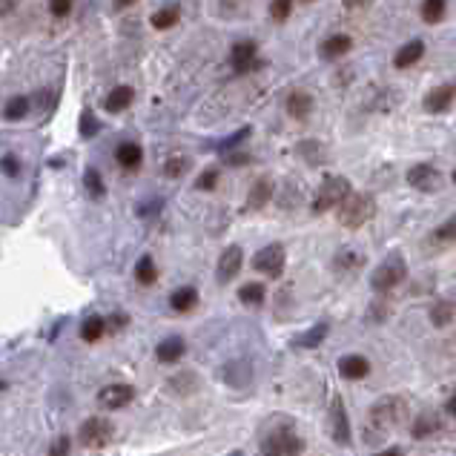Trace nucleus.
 <instances>
[{"mask_svg":"<svg viewBox=\"0 0 456 456\" xmlns=\"http://www.w3.org/2000/svg\"><path fill=\"white\" fill-rule=\"evenodd\" d=\"M216 184H219V170H204V172L198 175V181H195L198 190H212Z\"/></svg>","mask_w":456,"mask_h":456,"instance_id":"obj_36","label":"nucleus"},{"mask_svg":"<svg viewBox=\"0 0 456 456\" xmlns=\"http://www.w3.org/2000/svg\"><path fill=\"white\" fill-rule=\"evenodd\" d=\"M106 333V322L101 319V316H89V319H83V324H81V339L83 342H98L101 336Z\"/></svg>","mask_w":456,"mask_h":456,"instance_id":"obj_26","label":"nucleus"},{"mask_svg":"<svg viewBox=\"0 0 456 456\" xmlns=\"http://www.w3.org/2000/svg\"><path fill=\"white\" fill-rule=\"evenodd\" d=\"M238 298L247 304V308H258V304L264 301V284H258V282H250V284H244L238 290Z\"/></svg>","mask_w":456,"mask_h":456,"instance_id":"obj_30","label":"nucleus"},{"mask_svg":"<svg viewBox=\"0 0 456 456\" xmlns=\"http://www.w3.org/2000/svg\"><path fill=\"white\" fill-rule=\"evenodd\" d=\"M72 4H75V0H49V12L55 18H67L72 12Z\"/></svg>","mask_w":456,"mask_h":456,"instance_id":"obj_37","label":"nucleus"},{"mask_svg":"<svg viewBox=\"0 0 456 456\" xmlns=\"http://www.w3.org/2000/svg\"><path fill=\"white\" fill-rule=\"evenodd\" d=\"M187 167H190V161H187L184 156H172V158L164 164V175H167V178H178V175L187 172Z\"/></svg>","mask_w":456,"mask_h":456,"instance_id":"obj_33","label":"nucleus"},{"mask_svg":"<svg viewBox=\"0 0 456 456\" xmlns=\"http://www.w3.org/2000/svg\"><path fill=\"white\" fill-rule=\"evenodd\" d=\"M339 373L345 379H364L371 373V361L364 356H359V353H347V356L339 359Z\"/></svg>","mask_w":456,"mask_h":456,"instance_id":"obj_15","label":"nucleus"},{"mask_svg":"<svg viewBox=\"0 0 456 456\" xmlns=\"http://www.w3.org/2000/svg\"><path fill=\"white\" fill-rule=\"evenodd\" d=\"M448 413H453V416H456V393H453V399L448 402Z\"/></svg>","mask_w":456,"mask_h":456,"instance_id":"obj_45","label":"nucleus"},{"mask_svg":"<svg viewBox=\"0 0 456 456\" xmlns=\"http://www.w3.org/2000/svg\"><path fill=\"white\" fill-rule=\"evenodd\" d=\"M250 135V130H238L233 138H227V141H221V149H230V146H235V144H241V141H244Z\"/></svg>","mask_w":456,"mask_h":456,"instance_id":"obj_41","label":"nucleus"},{"mask_svg":"<svg viewBox=\"0 0 456 456\" xmlns=\"http://www.w3.org/2000/svg\"><path fill=\"white\" fill-rule=\"evenodd\" d=\"M453 184H456V170H453Z\"/></svg>","mask_w":456,"mask_h":456,"instance_id":"obj_48","label":"nucleus"},{"mask_svg":"<svg viewBox=\"0 0 456 456\" xmlns=\"http://www.w3.org/2000/svg\"><path fill=\"white\" fill-rule=\"evenodd\" d=\"M436 431H439V419H436L434 413L419 416L416 424H413V436H416V439H428V436L436 434Z\"/></svg>","mask_w":456,"mask_h":456,"instance_id":"obj_29","label":"nucleus"},{"mask_svg":"<svg viewBox=\"0 0 456 456\" xmlns=\"http://www.w3.org/2000/svg\"><path fill=\"white\" fill-rule=\"evenodd\" d=\"M290 9H293V0H272V4H270V18L276 23H282V20L290 18Z\"/></svg>","mask_w":456,"mask_h":456,"instance_id":"obj_34","label":"nucleus"},{"mask_svg":"<svg viewBox=\"0 0 456 456\" xmlns=\"http://www.w3.org/2000/svg\"><path fill=\"white\" fill-rule=\"evenodd\" d=\"M115 428H112V422L104 419V416H92V419H86L81 424V431H78V439L83 448H106L109 439H112Z\"/></svg>","mask_w":456,"mask_h":456,"instance_id":"obj_5","label":"nucleus"},{"mask_svg":"<svg viewBox=\"0 0 456 456\" xmlns=\"http://www.w3.org/2000/svg\"><path fill=\"white\" fill-rule=\"evenodd\" d=\"M253 270L256 272H264L270 279H279L284 272V247L282 244H267L256 253L253 258Z\"/></svg>","mask_w":456,"mask_h":456,"instance_id":"obj_6","label":"nucleus"},{"mask_svg":"<svg viewBox=\"0 0 456 456\" xmlns=\"http://www.w3.org/2000/svg\"><path fill=\"white\" fill-rule=\"evenodd\" d=\"M453 101H456V86L453 83H442V86L431 89V92L424 95V109H428L431 115H439V112H448Z\"/></svg>","mask_w":456,"mask_h":456,"instance_id":"obj_12","label":"nucleus"},{"mask_svg":"<svg viewBox=\"0 0 456 456\" xmlns=\"http://www.w3.org/2000/svg\"><path fill=\"white\" fill-rule=\"evenodd\" d=\"M132 4H138V0H115V9H130Z\"/></svg>","mask_w":456,"mask_h":456,"instance_id":"obj_43","label":"nucleus"},{"mask_svg":"<svg viewBox=\"0 0 456 456\" xmlns=\"http://www.w3.org/2000/svg\"><path fill=\"white\" fill-rule=\"evenodd\" d=\"M448 12V0H422V20L424 23H439Z\"/></svg>","mask_w":456,"mask_h":456,"instance_id":"obj_28","label":"nucleus"},{"mask_svg":"<svg viewBox=\"0 0 456 456\" xmlns=\"http://www.w3.org/2000/svg\"><path fill=\"white\" fill-rule=\"evenodd\" d=\"M0 170H4L9 178H18L20 175V161L15 156H4V158H0Z\"/></svg>","mask_w":456,"mask_h":456,"instance_id":"obj_38","label":"nucleus"},{"mask_svg":"<svg viewBox=\"0 0 456 456\" xmlns=\"http://www.w3.org/2000/svg\"><path fill=\"white\" fill-rule=\"evenodd\" d=\"M69 436H57L55 442H52V448H49V456H69Z\"/></svg>","mask_w":456,"mask_h":456,"instance_id":"obj_40","label":"nucleus"},{"mask_svg":"<svg viewBox=\"0 0 456 456\" xmlns=\"http://www.w3.org/2000/svg\"><path fill=\"white\" fill-rule=\"evenodd\" d=\"M287 112H290V118H296V120H304L310 112H313V98H310V92H293L290 98H287Z\"/></svg>","mask_w":456,"mask_h":456,"instance_id":"obj_22","label":"nucleus"},{"mask_svg":"<svg viewBox=\"0 0 456 456\" xmlns=\"http://www.w3.org/2000/svg\"><path fill=\"white\" fill-rule=\"evenodd\" d=\"M0 390H6V382L4 379H0Z\"/></svg>","mask_w":456,"mask_h":456,"instance_id":"obj_47","label":"nucleus"},{"mask_svg":"<svg viewBox=\"0 0 456 456\" xmlns=\"http://www.w3.org/2000/svg\"><path fill=\"white\" fill-rule=\"evenodd\" d=\"M270 195H272V181L270 178H258L253 184V190H250V195H247V207L250 209H261L270 201Z\"/></svg>","mask_w":456,"mask_h":456,"instance_id":"obj_24","label":"nucleus"},{"mask_svg":"<svg viewBox=\"0 0 456 456\" xmlns=\"http://www.w3.org/2000/svg\"><path fill=\"white\" fill-rule=\"evenodd\" d=\"M376 456H402V450H399V448H387V450H382V453H376Z\"/></svg>","mask_w":456,"mask_h":456,"instance_id":"obj_44","label":"nucleus"},{"mask_svg":"<svg viewBox=\"0 0 456 456\" xmlns=\"http://www.w3.org/2000/svg\"><path fill=\"white\" fill-rule=\"evenodd\" d=\"M402 410V399H382L373 410H371V424H368V442H379L376 436L393 424H399V413Z\"/></svg>","mask_w":456,"mask_h":456,"instance_id":"obj_4","label":"nucleus"},{"mask_svg":"<svg viewBox=\"0 0 456 456\" xmlns=\"http://www.w3.org/2000/svg\"><path fill=\"white\" fill-rule=\"evenodd\" d=\"M95 132H98V120H95L92 112L86 109V112L81 115V135H83V138H92Z\"/></svg>","mask_w":456,"mask_h":456,"instance_id":"obj_35","label":"nucleus"},{"mask_svg":"<svg viewBox=\"0 0 456 456\" xmlns=\"http://www.w3.org/2000/svg\"><path fill=\"white\" fill-rule=\"evenodd\" d=\"M132 399H135V387L132 385H106L98 393V402L106 410H120V408H127Z\"/></svg>","mask_w":456,"mask_h":456,"instance_id":"obj_9","label":"nucleus"},{"mask_svg":"<svg viewBox=\"0 0 456 456\" xmlns=\"http://www.w3.org/2000/svg\"><path fill=\"white\" fill-rule=\"evenodd\" d=\"M178 20H181V6H178V4H170V6L158 9L156 15L149 18L152 29H158V32H164V29H172Z\"/></svg>","mask_w":456,"mask_h":456,"instance_id":"obj_23","label":"nucleus"},{"mask_svg":"<svg viewBox=\"0 0 456 456\" xmlns=\"http://www.w3.org/2000/svg\"><path fill=\"white\" fill-rule=\"evenodd\" d=\"M436 238H442V241H456V216H450V219L436 230Z\"/></svg>","mask_w":456,"mask_h":456,"instance_id":"obj_39","label":"nucleus"},{"mask_svg":"<svg viewBox=\"0 0 456 456\" xmlns=\"http://www.w3.org/2000/svg\"><path fill=\"white\" fill-rule=\"evenodd\" d=\"M83 184H86V193L92 195V198H104L106 187H104V178H101V172H98V170H86V175H83Z\"/></svg>","mask_w":456,"mask_h":456,"instance_id":"obj_32","label":"nucleus"},{"mask_svg":"<svg viewBox=\"0 0 456 456\" xmlns=\"http://www.w3.org/2000/svg\"><path fill=\"white\" fill-rule=\"evenodd\" d=\"M371 216H373V198L368 193H350L345 198V204L339 207V221L350 230L361 227Z\"/></svg>","mask_w":456,"mask_h":456,"instance_id":"obj_3","label":"nucleus"},{"mask_svg":"<svg viewBox=\"0 0 456 456\" xmlns=\"http://www.w3.org/2000/svg\"><path fill=\"white\" fill-rule=\"evenodd\" d=\"M247 161H250L247 156H230V158H227V164H235V167H244Z\"/></svg>","mask_w":456,"mask_h":456,"instance_id":"obj_42","label":"nucleus"},{"mask_svg":"<svg viewBox=\"0 0 456 456\" xmlns=\"http://www.w3.org/2000/svg\"><path fill=\"white\" fill-rule=\"evenodd\" d=\"M132 101H135V89H132V86H115L112 92L106 95V101H104V109L115 115V112L130 109Z\"/></svg>","mask_w":456,"mask_h":456,"instance_id":"obj_16","label":"nucleus"},{"mask_svg":"<svg viewBox=\"0 0 456 456\" xmlns=\"http://www.w3.org/2000/svg\"><path fill=\"white\" fill-rule=\"evenodd\" d=\"M330 424H333V442L336 445H347L350 442V422H347V410L342 396H333L330 402Z\"/></svg>","mask_w":456,"mask_h":456,"instance_id":"obj_10","label":"nucleus"},{"mask_svg":"<svg viewBox=\"0 0 456 456\" xmlns=\"http://www.w3.org/2000/svg\"><path fill=\"white\" fill-rule=\"evenodd\" d=\"M350 193L353 190H350V181L347 178L330 175V178H324V184L319 187V193L313 198V209L316 212H324V209H333V207H342Z\"/></svg>","mask_w":456,"mask_h":456,"instance_id":"obj_2","label":"nucleus"},{"mask_svg":"<svg viewBox=\"0 0 456 456\" xmlns=\"http://www.w3.org/2000/svg\"><path fill=\"white\" fill-rule=\"evenodd\" d=\"M241 261H244V253H241V247H227L219 258V282H230L238 276V270H241Z\"/></svg>","mask_w":456,"mask_h":456,"instance_id":"obj_14","label":"nucleus"},{"mask_svg":"<svg viewBox=\"0 0 456 456\" xmlns=\"http://www.w3.org/2000/svg\"><path fill=\"white\" fill-rule=\"evenodd\" d=\"M301 453V439L290 431H279L270 439H264L261 456H298Z\"/></svg>","mask_w":456,"mask_h":456,"instance_id":"obj_7","label":"nucleus"},{"mask_svg":"<svg viewBox=\"0 0 456 456\" xmlns=\"http://www.w3.org/2000/svg\"><path fill=\"white\" fill-rule=\"evenodd\" d=\"M408 184L422 193H436L442 187V175L434 164H416L408 170Z\"/></svg>","mask_w":456,"mask_h":456,"instance_id":"obj_8","label":"nucleus"},{"mask_svg":"<svg viewBox=\"0 0 456 456\" xmlns=\"http://www.w3.org/2000/svg\"><path fill=\"white\" fill-rule=\"evenodd\" d=\"M361 4H368V0H345V6H361Z\"/></svg>","mask_w":456,"mask_h":456,"instance_id":"obj_46","label":"nucleus"},{"mask_svg":"<svg viewBox=\"0 0 456 456\" xmlns=\"http://www.w3.org/2000/svg\"><path fill=\"white\" fill-rule=\"evenodd\" d=\"M453 316H456V304L448 301V298L436 301L434 308H431V322H434L436 327H448V324L453 322Z\"/></svg>","mask_w":456,"mask_h":456,"instance_id":"obj_27","label":"nucleus"},{"mask_svg":"<svg viewBox=\"0 0 456 456\" xmlns=\"http://www.w3.org/2000/svg\"><path fill=\"white\" fill-rule=\"evenodd\" d=\"M184 350H187L184 339H181V336H170V339H164V342L158 345L156 356H158V361H164V364H172V361H178L181 356H184Z\"/></svg>","mask_w":456,"mask_h":456,"instance_id":"obj_21","label":"nucleus"},{"mask_svg":"<svg viewBox=\"0 0 456 456\" xmlns=\"http://www.w3.org/2000/svg\"><path fill=\"white\" fill-rule=\"evenodd\" d=\"M198 304V290L195 287H178L172 296H170V308L175 313H190Z\"/></svg>","mask_w":456,"mask_h":456,"instance_id":"obj_20","label":"nucleus"},{"mask_svg":"<svg viewBox=\"0 0 456 456\" xmlns=\"http://www.w3.org/2000/svg\"><path fill=\"white\" fill-rule=\"evenodd\" d=\"M115 161H118L120 170H127V172L138 170L141 161H144V149H141V144H135V141H124V144H120V146L115 149Z\"/></svg>","mask_w":456,"mask_h":456,"instance_id":"obj_13","label":"nucleus"},{"mask_svg":"<svg viewBox=\"0 0 456 456\" xmlns=\"http://www.w3.org/2000/svg\"><path fill=\"white\" fill-rule=\"evenodd\" d=\"M135 279H138V284H144V287L156 284L158 267H156V261H152V256H141V258H138V264H135Z\"/></svg>","mask_w":456,"mask_h":456,"instance_id":"obj_25","label":"nucleus"},{"mask_svg":"<svg viewBox=\"0 0 456 456\" xmlns=\"http://www.w3.org/2000/svg\"><path fill=\"white\" fill-rule=\"evenodd\" d=\"M26 115H29V98H23V95L9 98V104L4 106V118H6V120H20V118H26Z\"/></svg>","mask_w":456,"mask_h":456,"instance_id":"obj_31","label":"nucleus"},{"mask_svg":"<svg viewBox=\"0 0 456 456\" xmlns=\"http://www.w3.org/2000/svg\"><path fill=\"white\" fill-rule=\"evenodd\" d=\"M327 333H330V324L327 322H316L310 330H304L301 336H296L293 345L296 347H304V350H313V347H319L327 339Z\"/></svg>","mask_w":456,"mask_h":456,"instance_id":"obj_17","label":"nucleus"},{"mask_svg":"<svg viewBox=\"0 0 456 456\" xmlns=\"http://www.w3.org/2000/svg\"><path fill=\"white\" fill-rule=\"evenodd\" d=\"M422 55H424V43L416 38V41H408L399 52H396V57H393V64H396L399 69H408V67H416L419 60H422Z\"/></svg>","mask_w":456,"mask_h":456,"instance_id":"obj_18","label":"nucleus"},{"mask_svg":"<svg viewBox=\"0 0 456 456\" xmlns=\"http://www.w3.org/2000/svg\"><path fill=\"white\" fill-rule=\"evenodd\" d=\"M405 276H408L405 258H402L399 253H390V256L371 272V287H373L376 293H387V290H393L396 284H402Z\"/></svg>","mask_w":456,"mask_h":456,"instance_id":"obj_1","label":"nucleus"},{"mask_svg":"<svg viewBox=\"0 0 456 456\" xmlns=\"http://www.w3.org/2000/svg\"><path fill=\"white\" fill-rule=\"evenodd\" d=\"M256 57H258L256 41H238V43H233V49H230V64H233V69H235L238 75L250 72V69L256 67Z\"/></svg>","mask_w":456,"mask_h":456,"instance_id":"obj_11","label":"nucleus"},{"mask_svg":"<svg viewBox=\"0 0 456 456\" xmlns=\"http://www.w3.org/2000/svg\"><path fill=\"white\" fill-rule=\"evenodd\" d=\"M350 46H353V41H350L347 35H333V38H327V41L319 46V55H322L324 60H336V57L347 55Z\"/></svg>","mask_w":456,"mask_h":456,"instance_id":"obj_19","label":"nucleus"}]
</instances>
